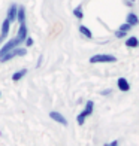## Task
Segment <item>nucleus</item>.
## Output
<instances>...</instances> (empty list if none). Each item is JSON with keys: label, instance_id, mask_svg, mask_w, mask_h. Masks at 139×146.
Returning a JSON list of instances; mask_svg holds the SVG:
<instances>
[{"label": "nucleus", "instance_id": "obj_15", "mask_svg": "<svg viewBox=\"0 0 139 146\" xmlns=\"http://www.w3.org/2000/svg\"><path fill=\"white\" fill-rule=\"evenodd\" d=\"M74 15H75V18H78V19H82V18H84L82 6H76V8L74 9Z\"/></svg>", "mask_w": 139, "mask_h": 146}, {"label": "nucleus", "instance_id": "obj_17", "mask_svg": "<svg viewBox=\"0 0 139 146\" xmlns=\"http://www.w3.org/2000/svg\"><path fill=\"white\" fill-rule=\"evenodd\" d=\"M23 43H24V46H25V48H30V46H33V43H35V40H33V39H31V37L29 36V37L25 39V40H24Z\"/></svg>", "mask_w": 139, "mask_h": 146}, {"label": "nucleus", "instance_id": "obj_4", "mask_svg": "<svg viewBox=\"0 0 139 146\" xmlns=\"http://www.w3.org/2000/svg\"><path fill=\"white\" fill-rule=\"evenodd\" d=\"M9 31H11V23L5 18L2 23V29H0V43H3L5 39L9 36Z\"/></svg>", "mask_w": 139, "mask_h": 146}, {"label": "nucleus", "instance_id": "obj_10", "mask_svg": "<svg viewBox=\"0 0 139 146\" xmlns=\"http://www.w3.org/2000/svg\"><path fill=\"white\" fill-rule=\"evenodd\" d=\"M126 23L129 25H132V27H135V25L139 24V17L136 14H133V12H130V14H127V17H126Z\"/></svg>", "mask_w": 139, "mask_h": 146}, {"label": "nucleus", "instance_id": "obj_13", "mask_svg": "<svg viewBox=\"0 0 139 146\" xmlns=\"http://www.w3.org/2000/svg\"><path fill=\"white\" fill-rule=\"evenodd\" d=\"M79 33L85 37V39H91L93 37V33H91V30L88 29V27H85V25H79Z\"/></svg>", "mask_w": 139, "mask_h": 146}, {"label": "nucleus", "instance_id": "obj_8", "mask_svg": "<svg viewBox=\"0 0 139 146\" xmlns=\"http://www.w3.org/2000/svg\"><path fill=\"white\" fill-rule=\"evenodd\" d=\"M25 19H27L25 8L24 6H18V9H17V23L18 24H25Z\"/></svg>", "mask_w": 139, "mask_h": 146}, {"label": "nucleus", "instance_id": "obj_22", "mask_svg": "<svg viewBox=\"0 0 139 146\" xmlns=\"http://www.w3.org/2000/svg\"><path fill=\"white\" fill-rule=\"evenodd\" d=\"M100 94H102V96H109V94H111V90H105V91L100 92Z\"/></svg>", "mask_w": 139, "mask_h": 146}, {"label": "nucleus", "instance_id": "obj_2", "mask_svg": "<svg viewBox=\"0 0 139 146\" xmlns=\"http://www.w3.org/2000/svg\"><path fill=\"white\" fill-rule=\"evenodd\" d=\"M117 57L111 55V54H96L90 57V63L91 64H100V63H115Z\"/></svg>", "mask_w": 139, "mask_h": 146}, {"label": "nucleus", "instance_id": "obj_20", "mask_svg": "<svg viewBox=\"0 0 139 146\" xmlns=\"http://www.w3.org/2000/svg\"><path fill=\"white\" fill-rule=\"evenodd\" d=\"M135 2H136V0H126V5H127V6H133Z\"/></svg>", "mask_w": 139, "mask_h": 146}, {"label": "nucleus", "instance_id": "obj_5", "mask_svg": "<svg viewBox=\"0 0 139 146\" xmlns=\"http://www.w3.org/2000/svg\"><path fill=\"white\" fill-rule=\"evenodd\" d=\"M49 118L52 119V121H55L57 124H60V125H67V119L64 118L63 113H60V112H57V110H51L49 112Z\"/></svg>", "mask_w": 139, "mask_h": 146}, {"label": "nucleus", "instance_id": "obj_9", "mask_svg": "<svg viewBox=\"0 0 139 146\" xmlns=\"http://www.w3.org/2000/svg\"><path fill=\"white\" fill-rule=\"evenodd\" d=\"M117 87H118V90L123 91V92L130 91V84H129V81H127L126 78H118V81H117Z\"/></svg>", "mask_w": 139, "mask_h": 146}, {"label": "nucleus", "instance_id": "obj_3", "mask_svg": "<svg viewBox=\"0 0 139 146\" xmlns=\"http://www.w3.org/2000/svg\"><path fill=\"white\" fill-rule=\"evenodd\" d=\"M19 45H21V42H19L17 37H12L11 40L5 42V45H2V48H0V58H2L3 55H6L8 52H11L12 49H15L17 46H19Z\"/></svg>", "mask_w": 139, "mask_h": 146}, {"label": "nucleus", "instance_id": "obj_21", "mask_svg": "<svg viewBox=\"0 0 139 146\" xmlns=\"http://www.w3.org/2000/svg\"><path fill=\"white\" fill-rule=\"evenodd\" d=\"M42 60H43V58H42V55H41V57H39V58H37V63H36V67H41V64H42Z\"/></svg>", "mask_w": 139, "mask_h": 146}, {"label": "nucleus", "instance_id": "obj_6", "mask_svg": "<svg viewBox=\"0 0 139 146\" xmlns=\"http://www.w3.org/2000/svg\"><path fill=\"white\" fill-rule=\"evenodd\" d=\"M19 42H24L25 39L29 37V29H27V25L25 24H19V27H18V30H17V36H15Z\"/></svg>", "mask_w": 139, "mask_h": 146}, {"label": "nucleus", "instance_id": "obj_18", "mask_svg": "<svg viewBox=\"0 0 139 146\" xmlns=\"http://www.w3.org/2000/svg\"><path fill=\"white\" fill-rule=\"evenodd\" d=\"M126 35H127V33H126V31H121V30H117V31H115V37H118V39L126 37Z\"/></svg>", "mask_w": 139, "mask_h": 146}, {"label": "nucleus", "instance_id": "obj_11", "mask_svg": "<svg viewBox=\"0 0 139 146\" xmlns=\"http://www.w3.org/2000/svg\"><path fill=\"white\" fill-rule=\"evenodd\" d=\"M27 72H29L27 69H19V70H17L14 75H12V81H14V82L21 81V79H23L25 75H27Z\"/></svg>", "mask_w": 139, "mask_h": 146}, {"label": "nucleus", "instance_id": "obj_19", "mask_svg": "<svg viewBox=\"0 0 139 146\" xmlns=\"http://www.w3.org/2000/svg\"><path fill=\"white\" fill-rule=\"evenodd\" d=\"M103 146H120V142H118V140H112L109 143H105Z\"/></svg>", "mask_w": 139, "mask_h": 146}, {"label": "nucleus", "instance_id": "obj_7", "mask_svg": "<svg viewBox=\"0 0 139 146\" xmlns=\"http://www.w3.org/2000/svg\"><path fill=\"white\" fill-rule=\"evenodd\" d=\"M17 9H18V6L15 3H12L8 8V12H6V19H8L11 24L17 23Z\"/></svg>", "mask_w": 139, "mask_h": 146}, {"label": "nucleus", "instance_id": "obj_1", "mask_svg": "<svg viewBox=\"0 0 139 146\" xmlns=\"http://www.w3.org/2000/svg\"><path fill=\"white\" fill-rule=\"evenodd\" d=\"M93 112H94V102H93V100H88L87 103H85L84 109L79 112L78 116H76L78 125H84V124H85V119H87L88 116H91Z\"/></svg>", "mask_w": 139, "mask_h": 146}, {"label": "nucleus", "instance_id": "obj_16", "mask_svg": "<svg viewBox=\"0 0 139 146\" xmlns=\"http://www.w3.org/2000/svg\"><path fill=\"white\" fill-rule=\"evenodd\" d=\"M118 30H121V31H126V33H129V31L132 30V25H129L127 23H124V24H121L120 27H118Z\"/></svg>", "mask_w": 139, "mask_h": 146}, {"label": "nucleus", "instance_id": "obj_23", "mask_svg": "<svg viewBox=\"0 0 139 146\" xmlns=\"http://www.w3.org/2000/svg\"><path fill=\"white\" fill-rule=\"evenodd\" d=\"M0 96H2V92H0Z\"/></svg>", "mask_w": 139, "mask_h": 146}, {"label": "nucleus", "instance_id": "obj_12", "mask_svg": "<svg viewBox=\"0 0 139 146\" xmlns=\"http://www.w3.org/2000/svg\"><path fill=\"white\" fill-rule=\"evenodd\" d=\"M126 46H127V48H138V46H139V39L135 37V36L127 37V40H126Z\"/></svg>", "mask_w": 139, "mask_h": 146}, {"label": "nucleus", "instance_id": "obj_14", "mask_svg": "<svg viewBox=\"0 0 139 146\" xmlns=\"http://www.w3.org/2000/svg\"><path fill=\"white\" fill-rule=\"evenodd\" d=\"M14 54H15V57H25L27 55V48L25 46H17V48L14 49Z\"/></svg>", "mask_w": 139, "mask_h": 146}]
</instances>
